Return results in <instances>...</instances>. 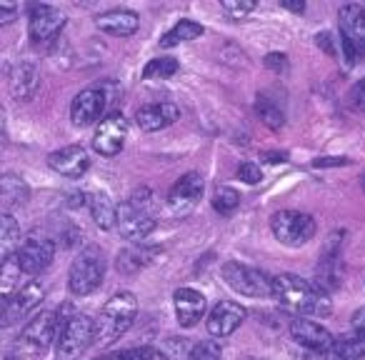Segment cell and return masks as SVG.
<instances>
[{"label":"cell","mask_w":365,"mask_h":360,"mask_svg":"<svg viewBox=\"0 0 365 360\" xmlns=\"http://www.w3.org/2000/svg\"><path fill=\"white\" fill-rule=\"evenodd\" d=\"M273 298L288 313L298 315H315V318H323L330 313V298L323 288L308 283L300 275L293 273H280L273 278Z\"/></svg>","instance_id":"1"},{"label":"cell","mask_w":365,"mask_h":360,"mask_svg":"<svg viewBox=\"0 0 365 360\" xmlns=\"http://www.w3.org/2000/svg\"><path fill=\"white\" fill-rule=\"evenodd\" d=\"M58 360H78L96 343V320L83 313H73L71 305L58 310Z\"/></svg>","instance_id":"2"},{"label":"cell","mask_w":365,"mask_h":360,"mask_svg":"<svg viewBox=\"0 0 365 360\" xmlns=\"http://www.w3.org/2000/svg\"><path fill=\"white\" fill-rule=\"evenodd\" d=\"M155 200L150 188H138L118 208V228L125 240H143L155 230Z\"/></svg>","instance_id":"3"},{"label":"cell","mask_w":365,"mask_h":360,"mask_svg":"<svg viewBox=\"0 0 365 360\" xmlns=\"http://www.w3.org/2000/svg\"><path fill=\"white\" fill-rule=\"evenodd\" d=\"M138 315V298L130 290H120L108 303L103 305L101 315L96 320V343L98 345H110L115 343L120 335L128 333Z\"/></svg>","instance_id":"4"},{"label":"cell","mask_w":365,"mask_h":360,"mask_svg":"<svg viewBox=\"0 0 365 360\" xmlns=\"http://www.w3.org/2000/svg\"><path fill=\"white\" fill-rule=\"evenodd\" d=\"M103 278H106V258L98 248H86L76 260L71 263L68 270V290L78 298L91 295L101 288Z\"/></svg>","instance_id":"5"},{"label":"cell","mask_w":365,"mask_h":360,"mask_svg":"<svg viewBox=\"0 0 365 360\" xmlns=\"http://www.w3.org/2000/svg\"><path fill=\"white\" fill-rule=\"evenodd\" d=\"M340 23V48L348 66H355L365 58V8L358 3H348L338 11Z\"/></svg>","instance_id":"6"},{"label":"cell","mask_w":365,"mask_h":360,"mask_svg":"<svg viewBox=\"0 0 365 360\" xmlns=\"http://www.w3.org/2000/svg\"><path fill=\"white\" fill-rule=\"evenodd\" d=\"M220 275H223V280L228 283V288L240 295H248V298L273 295V278H268L263 270L253 268V265L228 260V263H223V268H220Z\"/></svg>","instance_id":"7"},{"label":"cell","mask_w":365,"mask_h":360,"mask_svg":"<svg viewBox=\"0 0 365 360\" xmlns=\"http://www.w3.org/2000/svg\"><path fill=\"white\" fill-rule=\"evenodd\" d=\"M53 340H58V313L41 310L21 330V335H18V350H23L28 355H41L46 353Z\"/></svg>","instance_id":"8"},{"label":"cell","mask_w":365,"mask_h":360,"mask_svg":"<svg viewBox=\"0 0 365 360\" xmlns=\"http://www.w3.org/2000/svg\"><path fill=\"white\" fill-rule=\"evenodd\" d=\"M270 230L283 245H305L315 235V220L300 210H278L270 218Z\"/></svg>","instance_id":"9"},{"label":"cell","mask_w":365,"mask_h":360,"mask_svg":"<svg viewBox=\"0 0 365 360\" xmlns=\"http://www.w3.org/2000/svg\"><path fill=\"white\" fill-rule=\"evenodd\" d=\"M203 190H205V183H203V175L200 173H185L175 180V185L170 188L168 193V208L175 218H182V215H188L195 210V205L200 203L203 198Z\"/></svg>","instance_id":"10"},{"label":"cell","mask_w":365,"mask_h":360,"mask_svg":"<svg viewBox=\"0 0 365 360\" xmlns=\"http://www.w3.org/2000/svg\"><path fill=\"white\" fill-rule=\"evenodd\" d=\"M128 140V123L120 113H110L98 123L96 133H93V148L96 153L106 158H113L125 148Z\"/></svg>","instance_id":"11"},{"label":"cell","mask_w":365,"mask_h":360,"mask_svg":"<svg viewBox=\"0 0 365 360\" xmlns=\"http://www.w3.org/2000/svg\"><path fill=\"white\" fill-rule=\"evenodd\" d=\"M63 28H66V16L58 8L33 6L31 13H28V33H31V41L38 43V46L56 41Z\"/></svg>","instance_id":"12"},{"label":"cell","mask_w":365,"mask_h":360,"mask_svg":"<svg viewBox=\"0 0 365 360\" xmlns=\"http://www.w3.org/2000/svg\"><path fill=\"white\" fill-rule=\"evenodd\" d=\"M53 258H56V243L46 235H31L23 240L21 250H18V263H21L23 273L28 275H38L48 270Z\"/></svg>","instance_id":"13"},{"label":"cell","mask_w":365,"mask_h":360,"mask_svg":"<svg viewBox=\"0 0 365 360\" xmlns=\"http://www.w3.org/2000/svg\"><path fill=\"white\" fill-rule=\"evenodd\" d=\"M46 298V285L41 280H31L26 283L16 295H13L8 303H3V315H0V323L6 325H13V323H21L31 310L38 308V303Z\"/></svg>","instance_id":"14"},{"label":"cell","mask_w":365,"mask_h":360,"mask_svg":"<svg viewBox=\"0 0 365 360\" xmlns=\"http://www.w3.org/2000/svg\"><path fill=\"white\" fill-rule=\"evenodd\" d=\"M108 106V93L106 88H86L81 91L71 103V120L73 125L86 128L101 120V115L106 113Z\"/></svg>","instance_id":"15"},{"label":"cell","mask_w":365,"mask_h":360,"mask_svg":"<svg viewBox=\"0 0 365 360\" xmlns=\"http://www.w3.org/2000/svg\"><path fill=\"white\" fill-rule=\"evenodd\" d=\"M245 308L240 303H233V300H220V303L213 305V310H210L208 315V333L213 335V338H228V335H233L235 330L243 325L245 320Z\"/></svg>","instance_id":"16"},{"label":"cell","mask_w":365,"mask_h":360,"mask_svg":"<svg viewBox=\"0 0 365 360\" xmlns=\"http://www.w3.org/2000/svg\"><path fill=\"white\" fill-rule=\"evenodd\" d=\"M340 233H333L325 240V248L318 258V270H315V280L318 288H323L325 293L340 288Z\"/></svg>","instance_id":"17"},{"label":"cell","mask_w":365,"mask_h":360,"mask_svg":"<svg viewBox=\"0 0 365 360\" xmlns=\"http://www.w3.org/2000/svg\"><path fill=\"white\" fill-rule=\"evenodd\" d=\"M48 165L58 175L76 180V178L86 175V170L91 168V158H88V150L83 145H66L48 155Z\"/></svg>","instance_id":"18"},{"label":"cell","mask_w":365,"mask_h":360,"mask_svg":"<svg viewBox=\"0 0 365 360\" xmlns=\"http://www.w3.org/2000/svg\"><path fill=\"white\" fill-rule=\"evenodd\" d=\"M290 335H293L295 343H300L303 348L315 350V353H328L335 345V338L328 328H323L320 323H313V320L305 318H295L290 323Z\"/></svg>","instance_id":"19"},{"label":"cell","mask_w":365,"mask_h":360,"mask_svg":"<svg viewBox=\"0 0 365 360\" xmlns=\"http://www.w3.org/2000/svg\"><path fill=\"white\" fill-rule=\"evenodd\" d=\"M173 305H175V318L182 328H193L200 318L205 315V308H208V300H205L203 293L193 288H178L173 293Z\"/></svg>","instance_id":"20"},{"label":"cell","mask_w":365,"mask_h":360,"mask_svg":"<svg viewBox=\"0 0 365 360\" xmlns=\"http://www.w3.org/2000/svg\"><path fill=\"white\" fill-rule=\"evenodd\" d=\"M180 110H178L175 103L170 101H160V103H148L140 110L135 113V125L145 133H155L163 130V128L173 125L178 120Z\"/></svg>","instance_id":"21"},{"label":"cell","mask_w":365,"mask_h":360,"mask_svg":"<svg viewBox=\"0 0 365 360\" xmlns=\"http://www.w3.org/2000/svg\"><path fill=\"white\" fill-rule=\"evenodd\" d=\"M98 31L108 33V36L115 38H128L133 33H138L140 28V16L130 8H113V11H106L96 18Z\"/></svg>","instance_id":"22"},{"label":"cell","mask_w":365,"mask_h":360,"mask_svg":"<svg viewBox=\"0 0 365 360\" xmlns=\"http://www.w3.org/2000/svg\"><path fill=\"white\" fill-rule=\"evenodd\" d=\"M41 83V71L33 61H18L11 68V96L16 101H31Z\"/></svg>","instance_id":"23"},{"label":"cell","mask_w":365,"mask_h":360,"mask_svg":"<svg viewBox=\"0 0 365 360\" xmlns=\"http://www.w3.org/2000/svg\"><path fill=\"white\" fill-rule=\"evenodd\" d=\"M31 198L28 183L16 173H3L0 175V203H3V213H11L13 208H23Z\"/></svg>","instance_id":"24"},{"label":"cell","mask_w":365,"mask_h":360,"mask_svg":"<svg viewBox=\"0 0 365 360\" xmlns=\"http://www.w3.org/2000/svg\"><path fill=\"white\" fill-rule=\"evenodd\" d=\"M158 253H160V248H150L145 243H133L118 253V270L133 275L140 268H145V265H150L158 258Z\"/></svg>","instance_id":"25"},{"label":"cell","mask_w":365,"mask_h":360,"mask_svg":"<svg viewBox=\"0 0 365 360\" xmlns=\"http://www.w3.org/2000/svg\"><path fill=\"white\" fill-rule=\"evenodd\" d=\"M88 205H91V215L101 230H110L113 225H118V205L108 193H91Z\"/></svg>","instance_id":"26"},{"label":"cell","mask_w":365,"mask_h":360,"mask_svg":"<svg viewBox=\"0 0 365 360\" xmlns=\"http://www.w3.org/2000/svg\"><path fill=\"white\" fill-rule=\"evenodd\" d=\"M21 223L13 218V213H0V253L3 260L13 258L21 250Z\"/></svg>","instance_id":"27"},{"label":"cell","mask_w":365,"mask_h":360,"mask_svg":"<svg viewBox=\"0 0 365 360\" xmlns=\"http://www.w3.org/2000/svg\"><path fill=\"white\" fill-rule=\"evenodd\" d=\"M360 358H365V335L360 333L335 340L333 348L325 353V360H360Z\"/></svg>","instance_id":"28"},{"label":"cell","mask_w":365,"mask_h":360,"mask_svg":"<svg viewBox=\"0 0 365 360\" xmlns=\"http://www.w3.org/2000/svg\"><path fill=\"white\" fill-rule=\"evenodd\" d=\"M203 33L205 31H203V26H200V23L182 18V21H178L175 26H173L170 31L160 38V48H173V46H178V43L195 41V38H200Z\"/></svg>","instance_id":"29"},{"label":"cell","mask_w":365,"mask_h":360,"mask_svg":"<svg viewBox=\"0 0 365 360\" xmlns=\"http://www.w3.org/2000/svg\"><path fill=\"white\" fill-rule=\"evenodd\" d=\"M21 263H18V255L3 260V268H0V295H3V303L13 298V295L21 290Z\"/></svg>","instance_id":"30"},{"label":"cell","mask_w":365,"mask_h":360,"mask_svg":"<svg viewBox=\"0 0 365 360\" xmlns=\"http://www.w3.org/2000/svg\"><path fill=\"white\" fill-rule=\"evenodd\" d=\"M255 113H258L260 120H263L268 128H273V130H278V128L285 125L283 108H280L275 101H270L268 96H258V101H255Z\"/></svg>","instance_id":"31"},{"label":"cell","mask_w":365,"mask_h":360,"mask_svg":"<svg viewBox=\"0 0 365 360\" xmlns=\"http://www.w3.org/2000/svg\"><path fill=\"white\" fill-rule=\"evenodd\" d=\"M193 350L195 345H190L188 338H168L160 343L158 355H160V360H190Z\"/></svg>","instance_id":"32"},{"label":"cell","mask_w":365,"mask_h":360,"mask_svg":"<svg viewBox=\"0 0 365 360\" xmlns=\"http://www.w3.org/2000/svg\"><path fill=\"white\" fill-rule=\"evenodd\" d=\"M178 61L175 58H153L150 63L145 66V71H143V78L145 81H163V78H173L178 73Z\"/></svg>","instance_id":"33"},{"label":"cell","mask_w":365,"mask_h":360,"mask_svg":"<svg viewBox=\"0 0 365 360\" xmlns=\"http://www.w3.org/2000/svg\"><path fill=\"white\" fill-rule=\"evenodd\" d=\"M240 205V195L238 190L228 188V185H218L213 193V210L220 215H230L235 208Z\"/></svg>","instance_id":"34"},{"label":"cell","mask_w":365,"mask_h":360,"mask_svg":"<svg viewBox=\"0 0 365 360\" xmlns=\"http://www.w3.org/2000/svg\"><path fill=\"white\" fill-rule=\"evenodd\" d=\"M155 355H158L155 348H150V345H140V348L118 350V353H108V355H101V358H93V360H153Z\"/></svg>","instance_id":"35"},{"label":"cell","mask_w":365,"mask_h":360,"mask_svg":"<svg viewBox=\"0 0 365 360\" xmlns=\"http://www.w3.org/2000/svg\"><path fill=\"white\" fill-rule=\"evenodd\" d=\"M223 11L225 16L243 21L245 16H250L255 11V0H223Z\"/></svg>","instance_id":"36"},{"label":"cell","mask_w":365,"mask_h":360,"mask_svg":"<svg viewBox=\"0 0 365 360\" xmlns=\"http://www.w3.org/2000/svg\"><path fill=\"white\" fill-rule=\"evenodd\" d=\"M190 360H223V348H220V343H213V340H203V343L195 345Z\"/></svg>","instance_id":"37"},{"label":"cell","mask_w":365,"mask_h":360,"mask_svg":"<svg viewBox=\"0 0 365 360\" xmlns=\"http://www.w3.org/2000/svg\"><path fill=\"white\" fill-rule=\"evenodd\" d=\"M238 178L248 185H258V183H263V170H260L258 163L245 160V163H240V165H238Z\"/></svg>","instance_id":"38"},{"label":"cell","mask_w":365,"mask_h":360,"mask_svg":"<svg viewBox=\"0 0 365 360\" xmlns=\"http://www.w3.org/2000/svg\"><path fill=\"white\" fill-rule=\"evenodd\" d=\"M265 68H270L275 73L288 71V56L285 53H270V56H265Z\"/></svg>","instance_id":"39"},{"label":"cell","mask_w":365,"mask_h":360,"mask_svg":"<svg viewBox=\"0 0 365 360\" xmlns=\"http://www.w3.org/2000/svg\"><path fill=\"white\" fill-rule=\"evenodd\" d=\"M18 13H21V8H18L16 3H0V23H3V26H8Z\"/></svg>","instance_id":"40"},{"label":"cell","mask_w":365,"mask_h":360,"mask_svg":"<svg viewBox=\"0 0 365 360\" xmlns=\"http://www.w3.org/2000/svg\"><path fill=\"white\" fill-rule=\"evenodd\" d=\"M350 101H353L358 108H365V78L353 88V91H350Z\"/></svg>","instance_id":"41"},{"label":"cell","mask_w":365,"mask_h":360,"mask_svg":"<svg viewBox=\"0 0 365 360\" xmlns=\"http://www.w3.org/2000/svg\"><path fill=\"white\" fill-rule=\"evenodd\" d=\"M350 325H353V333L365 335V308L355 310L353 318H350Z\"/></svg>","instance_id":"42"},{"label":"cell","mask_w":365,"mask_h":360,"mask_svg":"<svg viewBox=\"0 0 365 360\" xmlns=\"http://www.w3.org/2000/svg\"><path fill=\"white\" fill-rule=\"evenodd\" d=\"M315 41H318V46L323 48L325 53H330V56H335L333 38H330V33H318V36H315Z\"/></svg>","instance_id":"43"},{"label":"cell","mask_w":365,"mask_h":360,"mask_svg":"<svg viewBox=\"0 0 365 360\" xmlns=\"http://www.w3.org/2000/svg\"><path fill=\"white\" fill-rule=\"evenodd\" d=\"M313 165H318V168H325V165H350V160L348 158H323V160H315Z\"/></svg>","instance_id":"44"},{"label":"cell","mask_w":365,"mask_h":360,"mask_svg":"<svg viewBox=\"0 0 365 360\" xmlns=\"http://www.w3.org/2000/svg\"><path fill=\"white\" fill-rule=\"evenodd\" d=\"M280 6H283L285 11H293V13H303L305 11L303 0H280Z\"/></svg>","instance_id":"45"},{"label":"cell","mask_w":365,"mask_h":360,"mask_svg":"<svg viewBox=\"0 0 365 360\" xmlns=\"http://www.w3.org/2000/svg\"><path fill=\"white\" fill-rule=\"evenodd\" d=\"M3 360H21V358H18V355H13V353H8V355H6V358H3Z\"/></svg>","instance_id":"46"}]
</instances>
